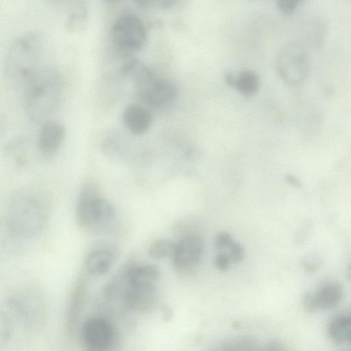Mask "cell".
<instances>
[{"instance_id":"obj_1","label":"cell","mask_w":351,"mask_h":351,"mask_svg":"<svg viewBox=\"0 0 351 351\" xmlns=\"http://www.w3.org/2000/svg\"><path fill=\"white\" fill-rule=\"evenodd\" d=\"M121 75L130 80L138 95L152 106H162L175 99L176 86L169 81L158 77L143 62L130 59L120 69Z\"/></svg>"},{"instance_id":"obj_2","label":"cell","mask_w":351,"mask_h":351,"mask_svg":"<svg viewBox=\"0 0 351 351\" xmlns=\"http://www.w3.org/2000/svg\"><path fill=\"white\" fill-rule=\"evenodd\" d=\"M76 221L84 229L103 230L116 217L114 205L101 193L98 185L89 182L81 189L76 204Z\"/></svg>"},{"instance_id":"obj_3","label":"cell","mask_w":351,"mask_h":351,"mask_svg":"<svg viewBox=\"0 0 351 351\" xmlns=\"http://www.w3.org/2000/svg\"><path fill=\"white\" fill-rule=\"evenodd\" d=\"M61 90V76L56 67L27 85L25 90V103L30 117L40 120L50 114L58 104Z\"/></svg>"},{"instance_id":"obj_4","label":"cell","mask_w":351,"mask_h":351,"mask_svg":"<svg viewBox=\"0 0 351 351\" xmlns=\"http://www.w3.org/2000/svg\"><path fill=\"white\" fill-rule=\"evenodd\" d=\"M8 226L19 237H32L40 231L45 212L41 202L31 195L19 196L10 204Z\"/></svg>"},{"instance_id":"obj_5","label":"cell","mask_w":351,"mask_h":351,"mask_svg":"<svg viewBox=\"0 0 351 351\" xmlns=\"http://www.w3.org/2000/svg\"><path fill=\"white\" fill-rule=\"evenodd\" d=\"M112 44L122 54H131L141 50L144 46L147 32L142 20L132 14L119 16L110 30Z\"/></svg>"},{"instance_id":"obj_6","label":"cell","mask_w":351,"mask_h":351,"mask_svg":"<svg viewBox=\"0 0 351 351\" xmlns=\"http://www.w3.org/2000/svg\"><path fill=\"white\" fill-rule=\"evenodd\" d=\"M277 69L282 79L291 86H300L306 80L310 69L305 46L292 41L285 45L278 55Z\"/></svg>"},{"instance_id":"obj_7","label":"cell","mask_w":351,"mask_h":351,"mask_svg":"<svg viewBox=\"0 0 351 351\" xmlns=\"http://www.w3.org/2000/svg\"><path fill=\"white\" fill-rule=\"evenodd\" d=\"M83 344L90 350L101 351L111 348L118 338L114 325L103 317H93L86 320L81 328Z\"/></svg>"},{"instance_id":"obj_8","label":"cell","mask_w":351,"mask_h":351,"mask_svg":"<svg viewBox=\"0 0 351 351\" xmlns=\"http://www.w3.org/2000/svg\"><path fill=\"white\" fill-rule=\"evenodd\" d=\"M204 254V243L198 235L191 234L183 237L178 243L173 262L175 269L180 274L191 272L198 265Z\"/></svg>"},{"instance_id":"obj_9","label":"cell","mask_w":351,"mask_h":351,"mask_svg":"<svg viewBox=\"0 0 351 351\" xmlns=\"http://www.w3.org/2000/svg\"><path fill=\"white\" fill-rule=\"evenodd\" d=\"M343 295L341 285L337 281H326L314 291L306 292L303 298V306L308 313L327 311L335 307Z\"/></svg>"},{"instance_id":"obj_10","label":"cell","mask_w":351,"mask_h":351,"mask_svg":"<svg viewBox=\"0 0 351 351\" xmlns=\"http://www.w3.org/2000/svg\"><path fill=\"white\" fill-rule=\"evenodd\" d=\"M126 283L123 293L125 305L135 313L150 311L157 300L155 282L126 280Z\"/></svg>"},{"instance_id":"obj_11","label":"cell","mask_w":351,"mask_h":351,"mask_svg":"<svg viewBox=\"0 0 351 351\" xmlns=\"http://www.w3.org/2000/svg\"><path fill=\"white\" fill-rule=\"evenodd\" d=\"M117 258V250L110 245H101L89 250L84 261L86 272L101 277L112 268Z\"/></svg>"},{"instance_id":"obj_12","label":"cell","mask_w":351,"mask_h":351,"mask_svg":"<svg viewBox=\"0 0 351 351\" xmlns=\"http://www.w3.org/2000/svg\"><path fill=\"white\" fill-rule=\"evenodd\" d=\"M64 137L65 128L62 124L55 121L47 122L39 134V148L45 154H52L60 148Z\"/></svg>"},{"instance_id":"obj_13","label":"cell","mask_w":351,"mask_h":351,"mask_svg":"<svg viewBox=\"0 0 351 351\" xmlns=\"http://www.w3.org/2000/svg\"><path fill=\"white\" fill-rule=\"evenodd\" d=\"M123 122L128 130L134 134L145 133L152 123V115L141 106H128L123 114Z\"/></svg>"},{"instance_id":"obj_14","label":"cell","mask_w":351,"mask_h":351,"mask_svg":"<svg viewBox=\"0 0 351 351\" xmlns=\"http://www.w3.org/2000/svg\"><path fill=\"white\" fill-rule=\"evenodd\" d=\"M330 338L338 343H351V315H343L334 318L328 326Z\"/></svg>"},{"instance_id":"obj_15","label":"cell","mask_w":351,"mask_h":351,"mask_svg":"<svg viewBox=\"0 0 351 351\" xmlns=\"http://www.w3.org/2000/svg\"><path fill=\"white\" fill-rule=\"evenodd\" d=\"M160 270L157 266L149 264H133L125 273L128 281H142L156 282L160 278Z\"/></svg>"},{"instance_id":"obj_16","label":"cell","mask_w":351,"mask_h":351,"mask_svg":"<svg viewBox=\"0 0 351 351\" xmlns=\"http://www.w3.org/2000/svg\"><path fill=\"white\" fill-rule=\"evenodd\" d=\"M259 80L257 75L251 71L240 73L236 78L235 87L245 97H252L258 91Z\"/></svg>"},{"instance_id":"obj_17","label":"cell","mask_w":351,"mask_h":351,"mask_svg":"<svg viewBox=\"0 0 351 351\" xmlns=\"http://www.w3.org/2000/svg\"><path fill=\"white\" fill-rule=\"evenodd\" d=\"M176 247V243L174 241L166 239H159L152 243L148 253L154 259L162 260L173 257Z\"/></svg>"},{"instance_id":"obj_18","label":"cell","mask_w":351,"mask_h":351,"mask_svg":"<svg viewBox=\"0 0 351 351\" xmlns=\"http://www.w3.org/2000/svg\"><path fill=\"white\" fill-rule=\"evenodd\" d=\"M257 342L251 337L240 336L226 340L221 344L224 350H253L256 349Z\"/></svg>"},{"instance_id":"obj_19","label":"cell","mask_w":351,"mask_h":351,"mask_svg":"<svg viewBox=\"0 0 351 351\" xmlns=\"http://www.w3.org/2000/svg\"><path fill=\"white\" fill-rule=\"evenodd\" d=\"M133 1L143 9L166 10L177 6L180 0H133Z\"/></svg>"},{"instance_id":"obj_20","label":"cell","mask_w":351,"mask_h":351,"mask_svg":"<svg viewBox=\"0 0 351 351\" xmlns=\"http://www.w3.org/2000/svg\"><path fill=\"white\" fill-rule=\"evenodd\" d=\"M51 5L60 8L67 11L66 15L80 10L87 8L84 0H45Z\"/></svg>"},{"instance_id":"obj_21","label":"cell","mask_w":351,"mask_h":351,"mask_svg":"<svg viewBox=\"0 0 351 351\" xmlns=\"http://www.w3.org/2000/svg\"><path fill=\"white\" fill-rule=\"evenodd\" d=\"M308 0H276L277 7L285 15L291 14L302 4Z\"/></svg>"},{"instance_id":"obj_22","label":"cell","mask_w":351,"mask_h":351,"mask_svg":"<svg viewBox=\"0 0 351 351\" xmlns=\"http://www.w3.org/2000/svg\"><path fill=\"white\" fill-rule=\"evenodd\" d=\"M322 263L321 258L317 254H311L306 255L302 261L304 269L308 272H315L321 267Z\"/></svg>"},{"instance_id":"obj_23","label":"cell","mask_w":351,"mask_h":351,"mask_svg":"<svg viewBox=\"0 0 351 351\" xmlns=\"http://www.w3.org/2000/svg\"><path fill=\"white\" fill-rule=\"evenodd\" d=\"M234 241L232 236L227 232L219 233L214 241L215 247L218 250L229 248Z\"/></svg>"},{"instance_id":"obj_24","label":"cell","mask_w":351,"mask_h":351,"mask_svg":"<svg viewBox=\"0 0 351 351\" xmlns=\"http://www.w3.org/2000/svg\"><path fill=\"white\" fill-rule=\"evenodd\" d=\"M229 249L231 262L235 264L241 263L244 257V249L241 243L234 241Z\"/></svg>"},{"instance_id":"obj_25","label":"cell","mask_w":351,"mask_h":351,"mask_svg":"<svg viewBox=\"0 0 351 351\" xmlns=\"http://www.w3.org/2000/svg\"><path fill=\"white\" fill-rule=\"evenodd\" d=\"M231 263L229 254L226 253H219L215 258V265L221 271L228 270Z\"/></svg>"},{"instance_id":"obj_26","label":"cell","mask_w":351,"mask_h":351,"mask_svg":"<svg viewBox=\"0 0 351 351\" xmlns=\"http://www.w3.org/2000/svg\"><path fill=\"white\" fill-rule=\"evenodd\" d=\"M264 349L266 350H282L283 348L277 341H270L265 345Z\"/></svg>"},{"instance_id":"obj_27","label":"cell","mask_w":351,"mask_h":351,"mask_svg":"<svg viewBox=\"0 0 351 351\" xmlns=\"http://www.w3.org/2000/svg\"><path fill=\"white\" fill-rule=\"evenodd\" d=\"M226 83L228 84H229L230 86H235V83H236V78L234 77V76H232V75L230 74H228L226 75Z\"/></svg>"},{"instance_id":"obj_28","label":"cell","mask_w":351,"mask_h":351,"mask_svg":"<svg viewBox=\"0 0 351 351\" xmlns=\"http://www.w3.org/2000/svg\"><path fill=\"white\" fill-rule=\"evenodd\" d=\"M287 180L289 183L298 186V185H300V182L298 180H297L296 178H293L292 176H289L287 178Z\"/></svg>"},{"instance_id":"obj_29","label":"cell","mask_w":351,"mask_h":351,"mask_svg":"<svg viewBox=\"0 0 351 351\" xmlns=\"http://www.w3.org/2000/svg\"><path fill=\"white\" fill-rule=\"evenodd\" d=\"M346 276H347V278L351 282V264L347 268Z\"/></svg>"},{"instance_id":"obj_30","label":"cell","mask_w":351,"mask_h":351,"mask_svg":"<svg viewBox=\"0 0 351 351\" xmlns=\"http://www.w3.org/2000/svg\"><path fill=\"white\" fill-rule=\"evenodd\" d=\"M104 1L106 2H109V3H114V2L118 1L119 0H104Z\"/></svg>"}]
</instances>
